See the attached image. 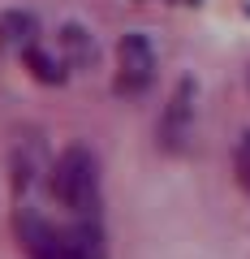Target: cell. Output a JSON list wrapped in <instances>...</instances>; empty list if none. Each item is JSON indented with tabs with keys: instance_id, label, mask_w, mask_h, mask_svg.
<instances>
[{
	"instance_id": "obj_1",
	"label": "cell",
	"mask_w": 250,
	"mask_h": 259,
	"mask_svg": "<svg viewBox=\"0 0 250 259\" xmlns=\"http://www.w3.org/2000/svg\"><path fill=\"white\" fill-rule=\"evenodd\" d=\"M52 194L78 216H91L99 207V168H95V156L86 147H69L65 156L56 160Z\"/></svg>"
},
{
	"instance_id": "obj_2",
	"label": "cell",
	"mask_w": 250,
	"mask_h": 259,
	"mask_svg": "<svg viewBox=\"0 0 250 259\" xmlns=\"http://www.w3.org/2000/svg\"><path fill=\"white\" fill-rule=\"evenodd\" d=\"M18 229H22V242H26L30 259H99V250H104L95 229L61 233L47 221H39V216H22Z\"/></svg>"
},
{
	"instance_id": "obj_3",
	"label": "cell",
	"mask_w": 250,
	"mask_h": 259,
	"mask_svg": "<svg viewBox=\"0 0 250 259\" xmlns=\"http://www.w3.org/2000/svg\"><path fill=\"white\" fill-rule=\"evenodd\" d=\"M156 74V56L151 44L142 35H125L121 39V91H142Z\"/></svg>"
},
{
	"instance_id": "obj_4",
	"label": "cell",
	"mask_w": 250,
	"mask_h": 259,
	"mask_svg": "<svg viewBox=\"0 0 250 259\" xmlns=\"http://www.w3.org/2000/svg\"><path fill=\"white\" fill-rule=\"evenodd\" d=\"M35 18L30 13H5L0 18V44L9 48H35Z\"/></svg>"
},
{
	"instance_id": "obj_5",
	"label": "cell",
	"mask_w": 250,
	"mask_h": 259,
	"mask_svg": "<svg viewBox=\"0 0 250 259\" xmlns=\"http://www.w3.org/2000/svg\"><path fill=\"white\" fill-rule=\"evenodd\" d=\"M26 65H30V74L43 78V82H61V78H65V74H61V69H56V65L43 56V52H39V48H26Z\"/></svg>"
},
{
	"instance_id": "obj_6",
	"label": "cell",
	"mask_w": 250,
	"mask_h": 259,
	"mask_svg": "<svg viewBox=\"0 0 250 259\" xmlns=\"http://www.w3.org/2000/svg\"><path fill=\"white\" fill-rule=\"evenodd\" d=\"M61 44L69 48V56H74V61H78V56H82V61H91V56H95V48H91V39H86V30H78V26H69L65 35H61Z\"/></svg>"
},
{
	"instance_id": "obj_7",
	"label": "cell",
	"mask_w": 250,
	"mask_h": 259,
	"mask_svg": "<svg viewBox=\"0 0 250 259\" xmlns=\"http://www.w3.org/2000/svg\"><path fill=\"white\" fill-rule=\"evenodd\" d=\"M237 173H241V182L250 186V134L241 139V147H237Z\"/></svg>"
}]
</instances>
